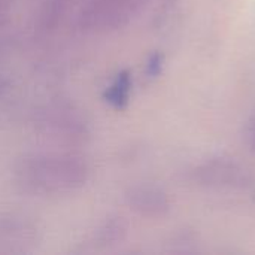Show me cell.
<instances>
[{
    "mask_svg": "<svg viewBox=\"0 0 255 255\" xmlns=\"http://www.w3.org/2000/svg\"><path fill=\"white\" fill-rule=\"evenodd\" d=\"M131 91V76L130 72L124 70L117 75L114 82L105 91V100L115 109H124L128 103Z\"/></svg>",
    "mask_w": 255,
    "mask_h": 255,
    "instance_id": "3",
    "label": "cell"
},
{
    "mask_svg": "<svg viewBox=\"0 0 255 255\" xmlns=\"http://www.w3.org/2000/svg\"><path fill=\"white\" fill-rule=\"evenodd\" d=\"M134 209L146 215H163L169 211V200L166 194L155 188H139L131 196Z\"/></svg>",
    "mask_w": 255,
    "mask_h": 255,
    "instance_id": "2",
    "label": "cell"
},
{
    "mask_svg": "<svg viewBox=\"0 0 255 255\" xmlns=\"http://www.w3.org/2000/svg\"><path fill=\"white\" fill-rule=\"evenodd\" d=\"M247 136V142H248V145L251 146V149L255 152V115L253 117V120L248 123V126H247V133H245Z\"/></svg>",
    "mask_w": 255,
    "mask_h": 255,
    "instance_id": "5",
    "label": "cell"
},
{
    "mask_svg": "<svg viewBox=\"0 0 255 255\" xmlns=\"http://www.w3.org/2000/svg\"><path fill=\"white\" fill-rule=\"evenodd\" d=\"M200 181L211 185H247V173L235 163L227 160H214L197 170Z\"/></svg>",
    "mask_w": 255,
    "mask_h": 255,
    "instance_id": "1",
    "label": "cell"
},
{
    "mask_svg": "<svg viewBox=\"0 0 255 255\" xmlns=\"http://www.w3.org/2000/svg\"><path fill=\"white\" fill-rule=\"evenodd\" d=\"M163 55L160 52H154L146 61V75L151 78H157L163 70Z\"/></svg>",
    "mask_w": 255,
    "mask_h": 255,
    "instance_id": "4",
    "label": "cell"
}]
</instances>
